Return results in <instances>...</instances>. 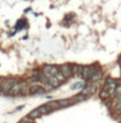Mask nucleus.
Masks as SVG:
<instances>
[{"label":"nucleus","instance_id":"1a4fd4ad","mask_svg":"<svg viewBox=\"0 0 121 123\" xmlns=\"http://www.w3.org/2000/svg\"><path fill=\"white\" fill-rule=\"evenodd\" d=\"M72 99H73V100H74L75 102H76V101H83V100H85V99H87V96H85V95L80 93V94L74 96Z\"/></svg>","mask_w":121,"mask_h":123},{"label":"nucleus","instance_id":"39448f33","mask_svg":"<svg viewBox=\"0 0 121 123\" xmlns=\"http://www.w3.org/2000/svg\"><path fill=\"white\" fill-rule=\"evenodd\" d=\"M59 104L61 107H66V106H70L73 105L75 103V101L73 99H60L58 100Z\"/></svg>","mask_w":121,"mask_h":123},{"label":"nucleus","instance_id":"f03ea898","mask_svg":"<svg viewBox=\"0 0 121 123\" xmlns=\"http://www.w3.org/2000/svg\"><path fill=\"white\" fill-rule=\"evenodd\" d=\"M60 72L65 79H69L73 74L71 71V63H64L60 66Z\"/></svg>","mask_w":121,"mask_h":123},{"label":"nucleus","instance_id":"ddd939ff","mask_svg":"<svg viewBox=\"0 0 121 123\" xmlns=\"http://www.w3.org/2000/svg\"><path fill=\"white\" fill-rule=\"evenodd\" d=\"M43 88L45 89V91L46 92V91H51L54 87L50 84V83H48V82H46V83H44V86H43Z\"/></svg>","mask_w":121,"mask_h":123},{"label":"nucleus","instance_id":"6ab92c4d","mask_svg":"<svg viewBox=\"0 0 121 123\" xmlns=\"http://www.w3.org/2000/svg\"><path fill=\"white\" fill-rule=\"evenodd\" d=\"M22 108H24V106H19V107H18V108L16 109V111H18V110H21Z\"/></svg>","mask_w":121,"mask_h":123},{"label":"nucleus","instance_id":"9b49d317","mask_svg":"<svg viewBox=\"0 0 121 123\" xmlns=\"http://www.w3.org/2000/svg\"><path fill=\"white\" fill-rule=\"evenodd\" d=\"M28 116H29L31 118H38V117L40 116V112H39L38 108H36V109L32 110V111L28 114Z\"/></svg>","mask_w":121,"mask_h":123},{"label":"nucleus","instance_id":"f8f14e48","mask_svg":"<svg viewBox=\"0 0 121 123\" xmlns=\"http://www.w3.org/2000/svg\"><path fill=\"white\" fill-rule=\"evenodd\" d=\"M78 69H79V64H77V63H71V71H72V74L73 75L77 76Z\"/></svg>","mask_w":121,"mask_h":123},{"label":"nucleus","instance_id":"6e6552de","mask_svg":"<svg viewBox=\"0 0 121 123\" xmlns=\"http://www.w3.org/2000/svg\"><path fill=\"white\" fill-rule=\"evenodd\" d=\"M48 83H50V84L55 88V87H58L61 82L58 80V79H57L55 76H51V77L48 79Z\"/></svg>","mask_w":121,"mask_h":123},{"label":"nucleus","instance_id":"f3484780","mask_svg":"<svg viewBox=\"0 0 121 123\" xmlns=\"http://www.w3.org/2000/svg\"><path fill=\"white\" fill-rule=\"evenodd\" d=\"M73 18H74V14H72V13H69V14H66V15L64 16V21L68 22V21H71Z\"/></svg>","mask_w":121,"mask_h":123},{"label":"nucleus","instance_id":"9d476101","mask_svg":"<svg viewBox=\"0 0 121 123\" xmlns=\"http://www.w3.org/2000/svg\"><path fill=\"white\" fill-rule=\"evenodd\" d=\"M46 105H47L48 107H50L52 110L61 108V106H60L59 102H58V101H55V100H52V101H49V102H47V103H46Z\"/></svg>","mask_w":121,"mask_h":123},{"label":"nucleus","instance_id":"20e7f679","mask_svg":"<svg viewBox=\"0 0 121 123\" xmlns=\"http://www.w3.org/2000/svg\"><path fill=\"white\" fill-rule=\"evenodd\" d=\"M19 86H20V92H21L23 95L29 93L30 87H29V84H28L27 81H26V80L20 81V82H19Z\"/></svg>","mask_w":121,"mask_h":123},{"label":"nucleus","instance_id":"aec40b11","mask_svg":"<svg viewBox=\"0 0 121 123\" xmlns=\"http://www.w3.org/2000/svg\"><path fill=\"white\" fill-rule=\"evenodd\" d=\"M19 123H32V122H22V121H20Z\"/></svg>","mask_w":121,"mask_h":123},{"label":"nucleus","instance_id":"a211bd4d","mask_svg":"<svg viewBox=\"0 0 121 123\" xmlns=\"http://www.w3.org/2000/svg\"><path fill=\"white\" fill-rule=\"evenodd\" d=\"M2 82H3V79L0 78V89H1V85H2Z\"/></svg>","mask_w":121,"mask_h":123},{"label":"nucleus","instance_id":"0eeeda50","mask_svg":"<svg viewBox=\"0 0 121 123\" xmlns=\"http://www.w3.org/2000/svg\"><path fill=\"white\" fill-rule=\"evenodd\" d=\"M38 110H39V112H40V114H48V113H50V112H52L53 110L50 108V107H48L46 104H45V105H42V106H40L39 108H38Z\"/></svg>","mask_w":121,"mask_h":123},{"label":"nucleus","instance_id":"4468645a","mask_svg":"<svg viewBox=\"0 0 121 123\" xmlns=\"http://www.w3.org/2000/svg\"><path fill=\"white\" fill-rule=\"evenodd\" d=\"M55 77L58 79V80H59L60 82H63V81H65V80H66V79H65V78L63 76V74H62L61 72H59V73H58V74H57Z\"/></svg>","mask_w":121,"mask_h":123},{"label":"nucleus","instance_id":"7ed1b4c3","mask_svg":"<svg viewBox=\"0 0 121 123\" xmlns=\"http://www.w3.org/2000/svg\"><path fill=\"white\" fill-rule=\"evenodd\" d=\"M27 27H28L27 21L26 20V18H22L17 21V23L15 25V29H16V31H19L24 28H27Z\"/></svg>","mask_w":121,"mask_h":123},{"label":"nucleus","instance_id":"423d86ee","mask_svg":"<svg viewBox=\"0 0 121 123\" xmlns=\"http://www.w3.org/2000/svg\"><path fill=\"white\" fill-rule=\"evenodd\" d=\"M20 92V86H19V82H15L13 85H12V87H11V89L9 90V94H10V96H16V95H18V93Z\"/></svg>","mask_w":121,"mask_h":123},{"label":"nucleus","instance_id":"2eb2a0df","mask_svg":"<svg viewBox=\"0 0 121 123\" xmlns=\"http://www.w3.org/2000/svg\"><path fill=\"white\" fill-rule=\"evenodd\" d=\"M52 64H45V65H44V67H43V72H50V70H51V68H52ZM51 75V74H50Z\"/></svg>","mask_w":121,"mask_h":123},{"label":"nucleus","instance_id":"dca6fc26","mask_svg":"<svg viewBox=\"0 0 121 123\" xmlns=\"http://www.w3.org/2000/svg\"><path fill=\"white\" fill-rule=\"evenodd\" d=\"M22 122H33V118H31L29 116H26L25 118H22Z\"/></svg>","mask_w":121,"mask_h":123},{"label":"nucleus","instance_id":"f257e3e1","mask_svg":"<svg viewBox=\"0 0 121 123\" xmlns=\"http://www.w3.org/2000/svg\"><path fill=\"white\" fill-rule=\"evenodd\" d=\"M16 82V80L15 79H9V80H4L3 82H2V85H1V90L5 93V94H8L9 92V90L11 89L12 85Z\"/></svg>","mask_w":121,"mask_h":123}]
</instances>
